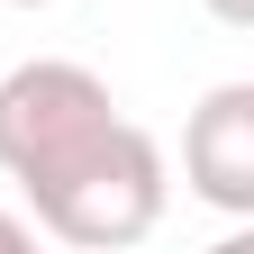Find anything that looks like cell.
I'll return each instance as SVG.
<instances>
[{
    "instance_id": "obj_5",
    "label": "cell",
    "mask_w": 254,
    "mask_h": 254,
    "mask_svg": "<svg viewBox=\"0 0 254 254\" xmlns=\"http://www.w3.org/2000/svg\"><path fill=\"white\" fill-rule=\"evenodd\" d=\"M9 9H46V0H9Z\"/></svg>"
},
{
    "instance_id": "obj_1",
    "label": "cell",
    "mask_w": 254,
    "mask_h": 254,
    "mask_svg": "<svg viewBox=\"0 0 254 254\" xmlns=\"http://www.w3.org/2000/svg\"><path fill=\"white\" fill-rule=\"evenodd\" d=\"M0 173L46 236L82 254L145 245L164 218V145L109 100L91 64L27 55L0 73Z\"/></svg>"
},
{
    "instance_id": "obj_4",
    "label": "cell",
    "mask_w": 254,
    "mask_h": 254,
    "mask_svg": "<svg viewBox=\"0 0 254 254\" xmlns=\"http://www.w3.org/2000/svg\"><path fill=\"white\" fill-rule=\"evenodd\" d=\"M200 9H209L218 27H254V0H200Z\"/></svg>"
},
{
    "instance_id": "obj_3",
    "label": "cell",
    "mask_w": 254,
    "mask_h": 254,
    "mask_svg": "<svg viewBox=\"0 0 254 254\" xmlns=\"http://www.w3.org/2000/svg\"><path fill=\"white\" fill-rule=\"evenodd\" d=\"M37 245V218H18V209H0V254H27Z\"/></svg>"
},
{
    "instance_id": "obj_2",
    "label": "cell",
    "mask_w": 254,
    "mask_h": 254,
    "mask_svg": "<svg viewBox=\"0 0 254 254\" xmlns=\"http://www.w3.org/2000/svg\"><path fill=\"white\" fill-rule=\"evenodd\" d=\"M182 182L209 209L254 218V82H218L182 127Z\"/></svg>"
}]
</instances>
